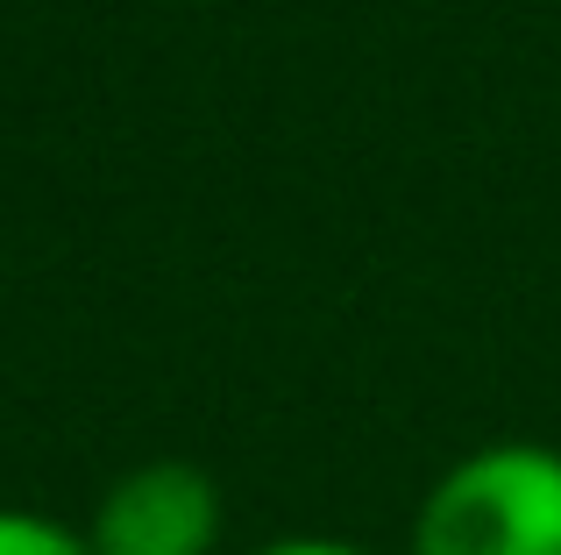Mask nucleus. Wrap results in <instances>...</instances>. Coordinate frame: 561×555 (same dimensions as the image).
<instances>
[{"label":"nucleus","instance_id":"nucleus-4","mask_svg":"<svg viewBox=\"0 0 561 555\" xmlns=\"http://www.w3.org/2000/svg\"><path fill=\"white\" fill-rule=\"evenodd\" d=\"M249 555H377V548L334 542V534H285V542H263V548H249Z\"/></svg>","mask_w":561,"mask_h":555},{"label":"nucleus","instance_id":"nucleus-1","mask_svg":"<svg viewBox=\"0 0 561 555\" xmlns=\"http://www.w3.org/2000/svg\"><path fill=\"white\" fill-rule=\"evenodd\" d=\"M412 555H561V449L483 442L434 477Z\"/></svg>","mask_w":561,"mask_h":555},{"label":"nucleus","instance_id":"nucleus-3","mask_svg":"<svg viewBox=\"0 0 561 555\" xmlns=\"http://www.w3.org/2000/svg\"><path fill=\"white\" fill-rule=\"evenodd\" d=\"M0 555H93L79 528L50 513H28V506H0Z\"/></svg>","mask_w":561,"mask_h":555},{"label":"nucleus","instance_id":"nucleus-2","mask_svg":"<svg viewBox=\"0 0 561 555\" xmlns=\"http://www.w3.org/2000/svg\"><path fill=\"white\" fill-rule=\"evenodd\" d=\"M85 542L93 555H214L220 485L199 463H136L100 491Z\"/></svg>","mask_w":561,"mask_h":555}]
</instances>
